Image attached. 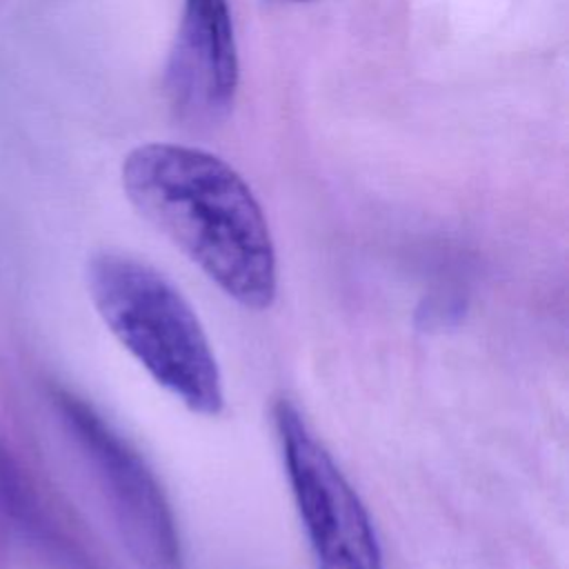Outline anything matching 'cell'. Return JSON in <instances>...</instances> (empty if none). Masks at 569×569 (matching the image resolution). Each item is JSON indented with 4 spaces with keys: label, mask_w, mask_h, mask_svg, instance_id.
Wrapping results in <instances>:
<instances>
[{
    "label": "cell",
    "mask_w": 569,
    "mask_h": 569,
    "mask_svg": "<svg viewBox=\"0 0 569 569\" xmlns=\"http://www.w3.org/2000/svg\"><path fill=\"white\" fill-rule=\"evenodd\" d=\"M122 189L227 298L253 311L273 305L278 260L267 218L222 158L169 142L140 144L122 162Z\"/></svg>",
    "instance_id": "obj_1"
},
{
    "label": "cell",
    "mask_w": 569,
    "mask_h": 569,
    "mask_svg": "<svg viewBox=\"0 0 569 569\" xmlns=\"http://www.w3.org/2000/svg\"><path fill=\"white\" fill-rule=\"evenodd\" d=\"M87 289L113 338L164 391L198 416L224 409L207 331L162 271L127 253L100 251L87 264Z\"/></svg>",
    "instance_id": "obj_2"
},
{
    "label": "cell",
    "mask_w": 569,
    "mask_h": 569,
    "mask_svg": "<svg viewBox=\"0 0 569 569\" xmlns=\"http://www.w3.org/2000/svg\"><path fill=\"white\" fill-rule=\"evenodd\" d=\"M273 427L316 569H385L365 502L289 398L273 405Z\"/></svg>",
    "instance_id": "obj_3"
},
{
    "label": "cell",
    "mask_w": 569,
    "mask_h": 569,
    "mask_svg": "<svg viewBox=\"0 0 569 569\" xmlns=\"http://www.w3.org/2000/svg\"><path fill=\"white\" fill-rule=\"evenodd\" d=\"M53 405L93 469L131 556L144 569H180L176 516L147 460L80 396L56 389Z\"/></svg>",
    "instance_id": "obj_4"
},
{
    "label": "cell",
    "mask_w": 569,
    "mask_h": 569,
    "mask_svg": "<svg viewBox=\"0 0 569 569\" xmlns=\"http://www.w3.org/2000/svg\"><path fill=\"white\" fill-rule=\"evenodd\" d=\"M238 49L227 0H184L169 51L164 91L189 127L222 122L238 91Z\"/></svg>",
    "instance_id": "obj_5"
},
{
    "label": "cell",
    "mask_w": 569,
    "mask_h": 569,
    "mask_svg": "<svg viewBox=\"0 0 569 569\" xmlns=\"http://www.w3.org/2000/svg\"><path fill=\"white\" fill-rule=\"evenodd\" d=\"M0 529L42 547L56 538L29 478L4 445H0Z\"/></svg>",
    "instance_id": "obj_6"
},
{
    "label": "cell",
    "mask_w": 569,
    "mask_h": 569,
    "mask_svg": "<svg viewBox=\"0 0 569 569\" xmlns=\"http://www.w3.org/2000/svg\"><path fill=\"white\" fill-rule=\"evenodd\" d=\"M291 2H302V0H291Z\"/></svg>",
    "instance_id": "obj_7"
}]
</instances>
